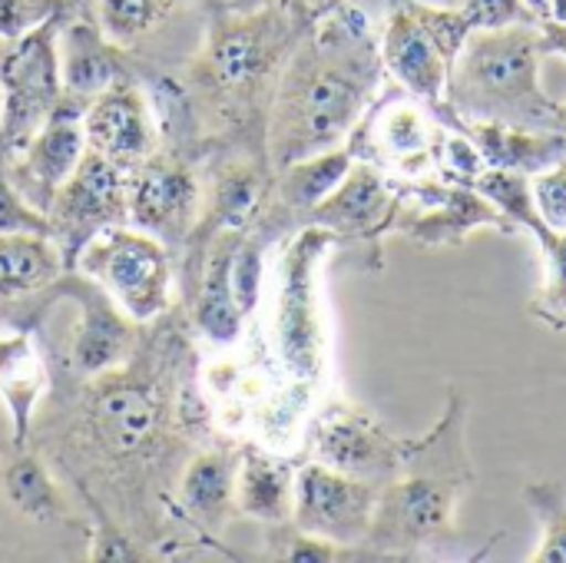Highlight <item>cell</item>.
Returning a JSON list of instances; mask_svg holds the SVG:
<instances>
[{
  "mask_svg": "<svg viewBox=\"0 0 566 563\" xmlns=\"http://www.w3.org/2000/svg\"><path fill=\"white\" fill-rule=\"evenodd\" d=\"M468 402L451 392L441 421L408 441L401 471L381 484L365 548L378 557H418L444 551L458 538V504L474 481L464 445Z\"/></svg>",
  "mask_w": 566,
  "mask_h": 563,
  "instance_id": "cell-1",
  "label": "cell"
},
{
  "mask_svg": "<svg viewBox=\"0 0 566 563\" xmlns=\"http://www.w3.org/2000/svg\"><path fill=\"white\" fill-rule=\"evenodd\" d=\"M365 17L342 10L332 37L295 63L275 113V163L285 169L335 149L361 119L378 83V56L365 46Z\"/></svg>",
  "mask_w": 566,
  "mask_h": 563,
  "instance_id": "cell-2",
  "label": "cell"
},
{
  "mask_svg": "<svg viewBox=\"0 0 566 563\" xmlns=\"http://www.w3.org/2000/svg\"><path fill=\"white\" fill-rule=\"evenodd\" d=\"M541 37L527 27L474 30L464 43V56L451 66L448 103L464 119L557 133L560 103L541 86Z\"/></svg>",
  "mask_w": 566,
  "mask_h": 563,
  "instance_id": "cell-3",
  "label": "cell"
},
{
  "mask_svg": "<svg viewBox=\"0 0 566 563\" xmlns=\"http://www.w3.org/2000/svg\"><path fill=\"white\" fill-rule=\"evenodd\" d=\"M335 242V232L312 226L305 229L282 269V292H279V348L292 375L315 378L322 372L325 355V335H322V315H318V292H315V272L325 256V249Z\"/></svg>",
  "mask_w": 566,
  "mask_h": 563,
  "instance_id": "cell-4",
  "label": "cell"
},
{
  "mask_svg": "<svg viewBox=\"0 0 566 563\" xmlns=\"http://www.w3.org/2000/svg\"><path fill=\"white\" fill-rule=\"evenodd\" d=\"M381 484L342 475L325 465H308L295 475L292 514L302 534L332 541L338 548L365 544L375 518Z\"/></svg>",
  "mask_w": 566,
  "mask_h": 563,
  "instance_id": "cell-5",
  "label": "cell"
},
{
  "mask_svg": "<svg viewBox=\"0 0 566 563\" xmlns=\"http://www.w3.org/2000/svg\"><path fill=\"white\" fill-rule=\"evenodd\" d=\"M408 196L415 199V212L401 216L398 209L391 229H401L424 249L464 242L474 229H497L504 236L517 232V226L471 183L461 186L458 179H428L408 186Z\"/></svg>",
  "mask_w": 566,
  "mask_h": 563,
  "instance_id": "cell-6",
  "label": "cell"
},
{
  "mask_svg": "<svg viewBox=\"0 0 566 563\" xmlns=\"http://www.w3.org/2000/svg\"><path fill=\"white\" fill-rule=\"evenodd\" d=\"M83 262L106 282V289L123 302L133 319H149L166 305L169 265L156 239L103 232L93 239Z\"/></svg>",
  "mask_w": 566,
  "mask_h": 563,
  "instance_id": "cell-7",
  "label": "cell"
},
{
  "mask_svg": "<svg viewBox=\"0 0 566 563\" xmlns=\"http://www.w3.org/2000/svg\"><path fill=\"white\" fill-rule=\"evenodd\" d=\"M481 196H488L517 229H527L551 256V275L547 285L541 289V295L531 302L534 319H541L551 329H566V232L551 229L534 202L531 192V179L524 173H511V169H484L481 176H474L471 183Z\"/></svg>",
  "mask_w": 566,
  "mask_h": 563,
  "instance_id": "cell-8",
  "label": "cell"
},
{
  "mask_svg": "<svg viewBox=\"0 0 566 563\" xmlns=\"http://www.w3.org/2000/svg\"><path fill=\"white\" fill-rule=\"evenodd\" d=\"M318 465L365 481H391L408 455V441L391 438L365 408L338 405L318 421Z\"/></svg>",
  "mask_w": 566,
  "mask_h": 563,
  "instance_id": "cell-9",
  "label": "cell"
},
{
  "mask_svg": "<svg viewBox=\"0 0 566 563\" xmlns=\"http://www.w3.org/2000/svg\"><path fill=\"white\" fill-rule=\"evenodd\" d=\"M3 133L13 146L27 143L56 96V53L46 33L27 37L0 70Z\"/></svg>",
  "mask_w": 566,
  "mask_h": 563,
  "instance_id": "cell-10",
  "label": "cell"
},
{
  "mask_svg": "<svg viewBox=\"0 0 566 563\" xmlns=\"http://www.w3.org/2000/svg\"><path fill=\"white\" fill-rule=\"evenodd\" d=\"M448 129L421 100H388V106L375 110L365 133L358 139H371L381 159L388 156L401 173L421 176L444 163V136Z\"/></svg>",
  "mask_w": 566,
  "mask_h": 563,
  "instance_id": "cell-11",
  "label": "cell"
},
{
  "mask_svg": "<svg viewBox=\"0 0 566 563\" xmlns=\"http://www.w3.org/2000/svg\"><path fill=\"white\" fill-rule=\"evenodd\" d=\"M401 199L371 163H352L345 179L312 209V226L335 236L378 239L395 226Z\"/></svg>",
  "mask_w": 566,
  "mask_h": 563,
  "instance_id": "cell-12",
  "label": "cell"
},
{
  "mask_svg": "<svg viewBox=\"0 0 566 563\" xmlns=\"http://www.w3.org/2000/svg\"><path fill=\"white\" fill-rule=\"evenodd\" d=\"M381 60L388 66V73L424 106H441L444 103V90H448V63L441 60L438 46L428 40V33L421 30V23L401 10L391 17L388 30H385V50Z\"/></svg>",
  "mask_w": 566,
  "mask_h": 563,
  "instance_id": "cell-13",
  "label": "cell"
},
{
  "mask_svg": "<svg viewBox=\"0 0 566 563\" xmlns=\"http://www.w3.org/2000/svg\"><path fill=\"white\" fill-rule=\"evenodd\" d=\"M461 133L478 146L484 166L491 169L537 176L564 163L566 136L554 129H517V126L488 123V119H464Z\"/></svg>",
  "mask_w": 566,
  "mask_h": 563,
  "instance_id": "cell-14",
  "label": "cell"
},
{
  "mask_svg": "<svg viewBox=\"0 0 566 563\" xmlns=\"http://www.w3.org/2000/svg\"><path fill=\"white\" fill-rule=\"evenodd\" d=\"M123 202H126V189L119 169L113 166V159L93 153L80 159V166L66 179L60 192V216L70 219L73 226L109 222L123 216Z\"/></svg>",
  "mask_w": 566,
  "mask_h": 563,
  "instance_id": "cell-15",
  "label": "cell"
},
{
  "mask_svg": "<svg viewBox=\"0 0 566 563\" xmlns=\"http://www.w3.org/2000/svg\"><path fill=\"white\" fill-rule=\"evenodd\" d=\"M83 136L93 153L106 159H133L149 146V123L139 96L133 93H106L93 103L83 119Z\"/></svg>",
  "mask_w": 566,
  "mask_h": 563,
  "instance_id": "cell-16",
  "label": "cell"
},
{
  "mask_svg": "<svg viewBox=\"0 0 566 563\" xmlns=\"http://www.w3.org/2000/svg\"><path fill=\"white\" fill-rule=\"evenodd\" d=\"M192 206H196V186L179 169H149L133 189L136 222L163 236L182 232Z\"/></svg>",
  "mask_w": 566,
  "mask_h": 563,
  "instance_id": "cell-17",
  "label": "cell"
},
{
  "mask_svg": "<svg viewBox=\"0 0 566 563\" xmlns=\"http://www.w3.org/2000/svg\"><path fill=\"white\" fill-rule=\"evenodd\" d=\"M93 418H96L99 441L109 451H133L149 438L156 425V408L136 388H109L96 398Z\"/></svg>",
  "mask_w": 566,
  "mask_h": 563,
  "instance_id": "cell-18",
  "label": "cell"
},
{
  "mask_svg": "<svg viewBox=\"0 0 566 563\" xmlns=\"http://www.w3.org/2000/svg\"><path fill=\"white\" fill-rule=\"evenodd\" d=\"M83 143H86V136L76 123H50L30 143L27 173L33 176V183L43 192H56L73 176V169L80 166Z\"/></svg>",
  "mask_w": 566,
  "mask_h": 563,
  "instance_id": "cell-19",
  "label": "cell"
},
{
  "mask_svg": "<svg viewBox=\"0 0 566 563\" xmlns=\"http://www.w3.org/2000/svg\"><path fill=\"white\" fill-rule=\"evenodd\" d=\"M292 491L295 478L285 465H275L269 458L249 455L242 478H239V501L242 511L259 521H285L292 514Z\"/></svg>",
  "mask_w": 566,
  "mask_h": 563,
  "instance_id": "cell-20",
  "label": "cell"
},
{
  "mask_svg": "<svg viewBox=\"0 0 566 563\" xmlns=\"http://www.w3.org/2000/svg\"><path fill=\"white\" fill-rule=\"evenodd\" d=\"M56 275L53 249L36 236L0 232V299L27 295Z\"/></svg>",
  "mask_w": 566,
  "mask_h": 563,
  "instance_id": "cell-21",
  "label": "cell"
},
{
  "mask_svg": "<svg viewBox=\"0 0 566 563\" xmlns=\"http://www.w3.org/2000/svg\"><path fill=\"white\" fill-rule=\"evenodd\" d=\"M352 169V149H328L318 156H308L302 163L285 166L282 196L292 209H315Z\"/></svg>",
  "mask_w": 566,
  "mask_h": 563,
  "instance_id": "cell-22",
  "label": "cell"
},
{
  "mask_svg": "<svg viewBox=\"0 0 566 563\" xmlns=\"http://www.w3.org/2000/svg\"><path fill=\"white\" fill-rule=\"evenodd\" d=\"M123 345H126V325L116 319V312L109 309L106 299L90 295L86 319L76 335V362L86 372H103L106 365H113L119 358Z\"/></svg>",
  "mask_w": 566,
  "mask_h": 563,
  "instance_id": "cell-23",
  "label": "cell"
},
{
  "mask_svg": "<svg viewBox=\"0 0 566 563\" xmlns=\"http://www.w3.org/2000/svg\"><path fill=\"white\" fill-rule=\"evenodd\" d=\"M3 491L10 504L30 521H53L60 514V494L33 458H20L7 468Z\"/></svg>",
  "mask_w": 566,
  "mask_h": 563,
  "instance_id": "cell-24",
  "label": "cell"
},
{
  "mask_svg": "<svg viewBox=\"0 0 566 563\" xmlns=\"http://www.w3.org/2000/svg\"><path fill=\"white\" fill-rule=\"evenodd\" d=\"M229 265H232V256L216 259V265L209 269L202 302H199V325L219 345H229L239 335V322H242V312L229 289Z\"/></svg>",
  "mask_w": 566,
  "mask_h": 563,
  "instance_id": "cell-25",
  "label": "cell"
},
{
  "mask_svg": "<svg viewBox=\"0 0 566 563\" xmlns=\"http://www.w3.org/2000/svg\"><path fill=\"white\" fill-rule=\"evenodd\" d=\"M527 504L534 508L541 528H544V541L534 554L537 563H566V491L560 481H541V484H527L524 491Z\"/></svg>",
  "mask_w": 566,
  "mask_h": 563,
  "instance_id": "cell-26",
  "label": "cell"
},
{
  "mask_svg": "<svg viewBox=\"0 0 566 563\" xmlns=\"http://www.w3.org/2000/svg\"><path fill=\"white\" fill-rule=\"evenodd\" d=\"M265 66L262 37L255 30H232L216 43L212 73L222 86H242Z\"/></svg>",
  "mask_w": 566,
  "mask_h": 563,
  "instance_id": "cell-27",
  "label": "cell"
},
{
  "mask_svg": "<svg viewBox=\"0 0 566 563\" xmlns=\"http://www.w3.org/2000/svg\"><path fill=\"white\" fill-rule=\"evenodd\" d=\"M229 491H232V478H229V465L219 455H206L199 458L182 484V498L186 504L199 514V518H216L226 504H229Z\"/></svg>",
  "mask_w": 566,
  "mask_h": 563,
  "instance_id": "cell-28",
  "label": "cell"
},
{
  "mask_svg": "<svg viewBox=\"0 0 566 563\" xmlns=\"http://www.w3.org/2000/svg\"><path fill=\"white\" fill-rule=\"evenodd\" d=\"M408 13L421 23V30L438 46V53H441V60L448 63V73H451V66L458 63L468 37L474 33L471 23H468V17L461 10L458 13L454 10H434V7H421V3H411Z\"/></svg>",
  "mask_w": 566,
  "mask_h": 563,
  "instance_id": "cell-29",
  "label": "cell"
},
{
  "mask_svg": "<svg viewBox=\"0 0 566 563\" xmlns=\"http://www.w3.org/2000/svg\"><path fill=\"white\" fill-rule=\"evenodd\" d=\"M109 80H113V60L106 56V50L96 40H86L83 46L70 50V56H66V83L73 90L96 93V90H106Z\"/></svg>",
  "mask_w": 566,
  "mask_h": 563,
  "instance_id": "cell-30",
  "label": "cell"
},
{
  "mask_svg": "<svg viewBox=\"0 0 566 563\" xmlns=\"http://www.w3.org/2000/svg\"><path fill=\"white\" fill-rule=\"evenodd\" d=\"M531 192H534L541 219L551 229L566 232V163H557V166L537 173L531 179Z\"/></svg>",
  "mask_w": 566,
  "mask_h": 563,
  "instance_id": "cell-31",
  "label": "cell"
},
{
  "mask_svg": "<svg viewBox=\"0 0 566 563\" xmlns=\"http://www.w3.org/2000/svg\"><path fill=\"white\" fill-rule=\"evenodd\" d=\"M259 279H262V252L259 246L245 242L239 246V252H232V265H229V289L242 315L252 312V305L259 302Z\"/></svg>",
  "mask_w": 566,
  "mask_h": 563,
  "instance_id": "cell-32",
  "label": "cell"
},
{
  "mask_svg": "<svg viewBox=\"0 0 566 563\" xmlns=\"http://www.w3.org/2000/svg\"><path fill=\"white\" fill-rule=\"evenodd\" d=\"M159 17V0H103V23L116 40H129Z\"/></svg>",
  "mask_w": 566,
  "mask_h": 563,
  "instance_id": "cell-33",
  "label": "cell"
},
{
  "mask_svg": "<svg viewBox=\"0 0 566 563\" xmlns=\"http://www.w3.org/2000/svg\"><path fill=\"white\" fill-rule=\"evenodd\" d=\"M259 202V179L252 173H232L226 176L222 189H219V212L232 222L242 226Z\"/></svg>",
  "mask_w": 566,
  "mask_h": 563,
  "instance_id": "cell-34",
  "label": "cell"
},
{
  "mask_svg": "<svg viewBox=\"0 0 566 563\" xmlns=\"http://www.w3.org/2000/svg\"><path fill=\"white\" fill-rule=\"evenodd\" d=\"M471 23V30H497V27H511L517 17H524L521 0H468V7L461 10Z\"/></svg>",
  "mask_w": 566,
  "mask_h": 563,
  "instance_id": "cell-35",
  "label": "cell"
},
{
  "mask_svg": "<svg viewBox=\"0 0 566 563\" xmlns=\"http://www.w3.org/2000/svg\"><path fill=\"white\" fill-rule=\"evenodd\" d=\"M50 7L43 0H0V37H17L36 27Z\"/></svg>",
  "mask_w": 566,
  "mask_h": 563,
  "instance_id": "cell-36",
  "label": "cell"
},
{
  "mask_svg": "<svg viewBox=\"0 0 566 563\" xmlns=\"http://www.w3.org/2000/svg\"><path fill=\"white\" fill-rule=\"evenodd\" d=\"M541 53H564L566 56V23H551L541 33Z\"/></svg>",
  "mask_w": 566,
  "mask_h": 563,
  "instance_id": "cell-37",
  "label": "cell"
},
{
  "mask_svg": "<svg viewBox=\"0 0 566 563\" xmlns=\"http://www.w3.org/2000/svg\"><path fill=\"white\" fill-rule=\"evenodd\" d=\"M531 7L544 17H554L557 23H566V0H531Z\"/></svg>",
  "mask_w": 566,
  "mask_h": 563,
  "instance_id": "cell-38",
  "label": "cell"
},
{
  "mask_svg": "<svg viewBox=\"0 0 566 563\" xmlns=\"http://www.w3.org/2000/svg\"><path fill=\"white\" fill-rule=\"evenodd\" d=\"M557 133H564L566 136V103L557 110Z\"/></svg>",
  "mask_w": 566,
  "mask_h": 563,
  "instance_id": "cell-39",
  "label": "cell"
},
{
  "mask_svg": "<svg viewBox=\"0 0 566 563\" xmlns=\"http://www.w3.org/2000/svg\"><path fill=\"white\" fill-rule=\"evenodd\" d=\"M308 3H312L315 10H332V7H335L338 0H308Z\"/></svg>",
  "mask_w": 566,
  "mask_h": 563,
  "instance_id": "cell-40",
  "label": "cell"
},
{
  "mask_svg": "<svg viewBox=\"0 0 566 563\" xmlns=\"http://www.w3.org/2000/svg\"><path fill=\"white\" fill-rule=\"evenodd\" d=\"M564 163H566V149H564Z\"/></svg>",
  "mask_w": 566,
  "mask_h": 563,
  "instance_id": "cell-41",
  "label": "cell"
}]
</instances>
